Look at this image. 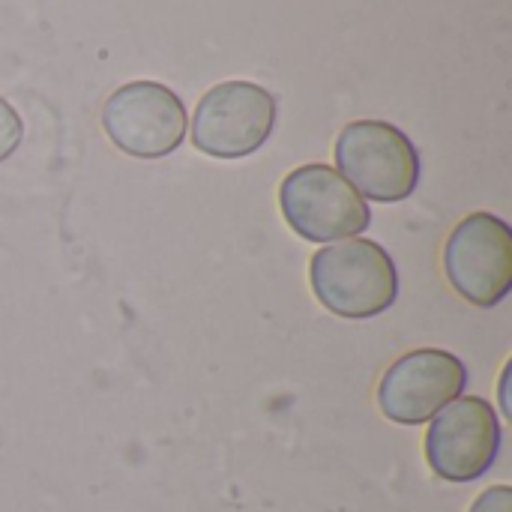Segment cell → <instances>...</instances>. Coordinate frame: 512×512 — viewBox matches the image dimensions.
<instances>
[{"mask_svg":"<svg viewBox=\"0 0 512 512\" xmlns=\"http://www.w3.org/2000/svg\"><path fill=\"white\" fill-rule=\"evenodd\" d=\"M312 291L321 306L348 321L387 312L399 297V273L375 240H345L321 249L309 267Z\"/></svg>","mask_w":512,"mask_h":512,"instance_id":"obj_1","label":"cell"},{"mask_svg":"<svg viewBox=\"0 0 512 512\" xmlns=\"http://www.w3.org/2000/svg\"><path fill=\"white\" fill-rule=\"evenodd\" d=\"M339 174L369 201H405L420 183V156L411 138L384 120H354L336 138Z\"/></svg>","mask_w":512,"mask_h":512,"instance_id":"obj_2","label":"cell"},{"mask_svg":"<svg viewBox=\"0 0 512 512\" xmlns=\"http://www.w3.org/2000/svg\"><path fill=\"white\" fill-rule=\"evenodd\" d=\"M279 207L291 231L309 243L357 237L369 228L366 198L330 165H303L279 186Z\"/></svg>","mask_w":512,"mask_h":512,"instance_id":"obj_3","label":"cell"},{"mask_svg":"<svg viewBox=\"0 0 512 512\" xmlns=\"http://www.w3.org/2000/svg\"><path fill=\"white\" fill-rule=\"evenodd\" d=\"M276 126V99L252 81L210 87L192 117V144L213 159H243L267 144Z\"/></svg>","mask_w":512,"mask_h":512,"instance_id":"obj_4","label":"cell"},{"mask_svg":"<svg viewBox=\"0 0 512 512\" xmlns=\"http://www.w3.org/2000/svg\"><path fill=\"white\" fill-rule=\"evenodd\" d=\"M102 129L117 150L135 159H162L183 144L186 108L159 81H129L108 96Z\"/></svg>","mask_w":512,"mask_h":512,"instance_id":"obj_5","label":"cell"},{"mask_svg":"<svg viewBox=\"0 0 512 512\" xmlns=\"http://www.w3.org/2000/svg\"><path fill=\"white\" fill-rule=\"evenodd\" d=\"M444 270L468 303L498 306L512 288V228L492 213L465 216L447 237Z\"/></svg>","mask_w":512,"mask_h":512,"instance_id":"obj_6","label":"cell"},{"mask_svg":"<svg viewBox=\"0 0 512 512\" xmlns=\"http://www.w3.org/2000/svg\"><path fill=\"white\" fill-rule=\"evenodd\" d=\"M501 423L495 408L480 396L453 399L432 417L426 432L429 468L447 483L480 480L498 459Z\"/></svg>","mask_w":512,"mask_h":512,"instance_id":"obj_7","label":"cell"},{"mask_svg":"<svg viewBox=\"0 0 512 512\" xmlns=\"http://www.w3.org/2000/svg\"><path fill=\"white\" fill-rule=\"evenodd\" d=\"M468 384L465 363L441 348H420L396 360L381 384L378 405L387 420L399 426L429 423L441 408L462 396Z\"/></svg>","mask_w":512,"mask_h":512,"instance_id":"obj_8","label":"cell"},{"mask_svg":"<svg viewBox=\"0 0 512 512\" xmlns=\"http://www.w3.org/2000/svg\"><path fill=\"white\" fill-rule=\"evenodd\" d=\"M21 135H24V123H21L18 111L0 96V162L9 159L18 150Z\"/></svg>","mask_w":512,"mask_h":512,"instance_id":"obj_9","label":"cell"},{"mask_svg":"<svg viewBox=\"0 0 512 512\" xmlns=\"http://www.w3.org/2000/svg\"><path fill=\"white\" fill-rule=\"evenodd\" d=\"M471 512H512V489L510 486H492L489 492H483Z\"/></svg>","mask_w":512,"mask_h":512,"instance_id":"obj_10","label":"cell"}]
</instances>
